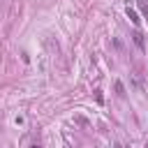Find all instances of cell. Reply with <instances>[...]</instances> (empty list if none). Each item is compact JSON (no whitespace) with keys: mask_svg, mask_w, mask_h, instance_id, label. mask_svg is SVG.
<instances>
[{"mask_svg":"<svg viewBox=\"0 0 148 148\" xmlns=\"http://www.w3.org/2000/svg\"><path fill=\"white\" fill-rule=\"evenodd\" d=\"M127 18H130V21H132L134 25H139V23H141V18H139V14H136V12H134V9L130 7V5H127Z\"/></svg>","mask_w":148,"mask_h":148,"instance_id":"1","label":"cell"},{"mask_svg":"<svg viewBox=\"0 0 148 148\" xmlns=\"http://www.w3.org/2000/svg\"><path fill=\"white\" fill-rule=\"evenodd\" d=\"M132 39H134V44H136L141 51L146 49V42H143V35H141V32H134V35H132Z\"/></svg>","mask_w":148,"mask_h":148,"instance_id":"2","label":"cell"},{"mask_svg":"<svg viewBox=\"0 0 148 148\" xmlns=\"http://www.w3.org/2000/svg\"><path fill=\"white\" fill-rule=\"evenodd\" d=\"M116 92H118L120 97H125V86H123V81H116Z\"/></svg>","mask_w":148,"mask_h":148,"instance_id":"3","label":"cell"}]
</instances>
